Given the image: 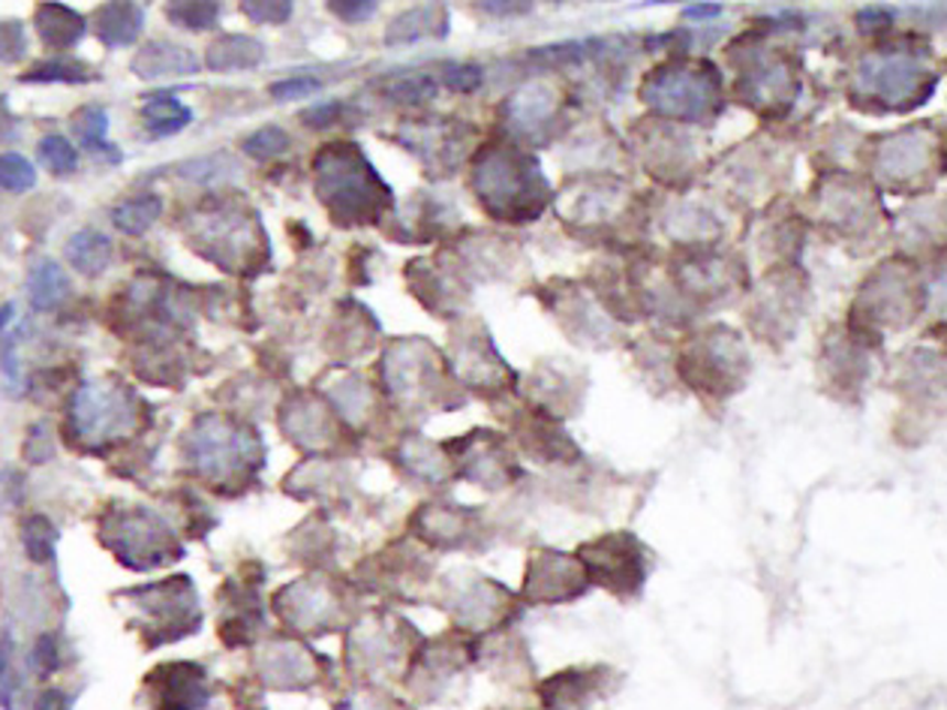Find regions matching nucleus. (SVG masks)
<instances>
[{"instance_id":"obj_1","label":"nucleus","mask_w":947,"mask_h":710,"mask_svg":"<svg viewBox=\"0 0 947 710\" xmlns=\"http://www.w3.org/2000/svg\"><path fill=\"white\" fill-rule=\"evenodd\" d=\"M316 196L337 226H367L391 205V190L383 184L367 157L353 142H331L316 154Z\"/></svg>"},{"instance_id":"obj_2","label":"nucleus","mask_w":947,"mask_h":710,"mask_svg":"<svg viewBox=\"0 0 947 710\" xmlns=\"http://www.w3.org/2000/svg\"><path fill=\"white\" fill-rule=\"evenodd\" d=\"M473 187L485 212L494 214L496 220H532L551 200L539 163L506 142H491L485 151H478Z\"/></svg>"},{"instance_id":"obj_3","label":"nucleus","mask_w":947,"mask_h":710,"mask_svg":"<svg viewBox=\"0 0 947 710\" xmlns=\"http://www.w3.org/2000/svg\"><path fill=\"white\" fill-rule=\"evenodd\" d=\"M193 245L226 271H238V262L244 268L259 266L262 256H268V241L256 214L229 202H205V208H198Z\"/></svg>"},{"instance_id":"obj_4","label":"nucleus","mask_w":947,"mask_h":710,"mask_svg":"<svg viewBox=\"0 0 947 710\" xmlns=\"http://www.w3.org/2000/svg\"><path fill=\"white\" fill-rule=\"evenodd\" d=\"M641 97L661 115L704 123L719 115V73L713 64H661L644 78Z\"/></svg>"},{"instance_id":"obj_5","label":"nucleus","mask_w":947,"mask_h":710,"mask_svg":"<svg viewBox=\"0 0 947 710\" xmlns=\"http://www.w3.org/2000/svg\"><path fill=\"white\" fill-rule=\"evenodd\" d=\"M860 88L867 90L863 106H882L891 111H905L924 103L933 88L936 76L926 73L917 61L915 45H887L882 52H872L860 64Z\"/></svg>"},{"instance_id":"obj_6","label":"nucleus","mask_w":947,"mask_h":710,"mask_svg":"<svg viewBox=\"0 0 947 710\" xmlns=\"http://www.w3.org/2000/svg\"><path fill=\"white\" fill-rule=\"evenodd\" d=\"M103 536H106V545L130 569L160 567L165 560L177 557V548L172 545L169 530L157 521L154 515L142 509H130L109 518Z\"/></svg>"},{"instance_id":"obj_7","label":"nucleus","mask_w":947,"mask_h":710,"mask_svg":"<svg viewBox=\"0 0 947 710\" xmlns=\"http://www.w3.org/2000/svg\"><path fill=\"white\" fill-rule=\"evenodd\" d=\"M740 344L738 334L725 332V329H713L707 332L695 346H689V353L680 358V370L684 377L692 383L695 389H713L728 391L734 389L740 377Z\"/></svg>"},{"instance_id":"obj_8","label":"nucleus","mask_w":947,"mask_h":710,"mask_svg":"<svg viewBox=\"0 0 947 710\" xmlns=\"http://www.w3.org/2000/svg\"><path fill=\"white\" fill-rule=\"evenodd\" d=\"M587 572L614 593H635L644 581V548L635 536L614 532L581 548Z\"/></svg>"},{"instance_id":"obj_9","label":"nucleus","mask_w":947,"mask_h":710,"mask_svg":"<svg viewBox=\"0 0 947 710\" xmlns=\"http://www.w3.org/2000/svg\"><path fill=\"white\" fill-rule=\"evenodd\" d=\"M136 410V395L115 379L88 383L73 400V428L78 437H106L118 431Z\"/></svg>"},{"instance_id":"obj_10","label":"nucleus","mask_w":947,"mask_h":710,"mask_svg":"<svg viewBox=\"0 0 947 710\" xmlns=\"http://www.w3.org/2000/svg\"><path fill=\"white\" fill-rule=\"evenodd\" d=\"M132 600L148 605V611H157L154 635H160L157 642H177L181 635H190L202 623L193 584L187 578H172L157 588H142V593H132Z\"/></svg>"},{"instance_id":"obj_11","label":"nucleus","mask_w":947,"mask_h":710,"mask_svg":"<svg viewBox=\"0 0 947 710\" xmlns=\"http://www.w3.org/2000/svg\"><path fill=\"white\" fill-rule=\"evenodd\" d=\"M148 687L157 692L160 710H196L208 701L205 671L190 663H169L148 675Z\"/></svg>"},{"instance_id":"obj_12","label":"nucleus","mask_w":947,"mask_h":710,"mask_svg":"<svg viewBox=\"0 0 947 710\" xmlns=\"http://www.w3.org/2000/svg\"><path fill=\"white\" fill-rule=\"evenodd\" d=\"M202 64H198L196 52H190L184 45L165 43V40H157V43H148L132 57V73L144 82H154V78H175V76H196Z\"/></svg>"},{"instance_id":"obj_13","label":"nucleus","mask_w":947,"mask_h":710,"mask_svg":"<svg viewBox=\"0 0 947 710\" xmlns=\"http://www.w3.org/2000/svg\"><path fill=\"white\" fill-rule=\"evenodd\" d=\"M33 28L49 49H73L88 31V22L64 3H40L33 15Z\"/></svg>"},{"instance_id":"obj_14","label":"nucleus","mask_w":947,"mask_h":710,"mask_svg":"<svg viewBox=\"0 0 947 710\" xmlns=\"http://www.w3.org/2000/svg\"><path fill=\"white\" fill-rule=\"evenodd\" d=\"M144 24V12L139 3H106L94 15V31L99 43L109 49H123L139 40Z\"/></svg>"},{"instance_id":"obj_15","label":"nucleus","mask_w":947,"mask_h":710,"mask_svg":"<svg viewBox=\"0 0 947 710\" xmlns=\"http://www.w3.org/2000/svg\"><path fill=\"white\" fill-rule=\"evenodd\" d=\"M265 45L254 36L244 34H223L208 45L205 61L214 73H238V69H254L262 64Z\"/></svg>"},{"instance_id":"obj_16","label":"nucleus","mask_w":947,"mask_h":710,"mask_svg":"<svg viewBox=\"0 0 947 710\" xmlns=\"http://www.w3.org/2000/svg\"><path fill=\"white\" fill-rule=\"evenodd\" d=\"M64 256L66 262L76 268L82 278H99V275L111 266L115 245H111L109 235H103L99 229H78V233L66 241Z\"/></svg>"},{"instance_id":"obj_17","label":"nucleus","mask_w":947,"mask_h":710,"mask_svg":"<svg viewBox=\"0 0 947 710\" xmlns=\"http://www.w3.org/2000/svg\"><path fill=\"white\" fill-rule=\"evenodd\" d=\"M28 292H31V304L36 311H55L69 299V278L64 275V268L52 262V259H40L31 268L28 278Z\"/></svg>"},{"instance_id":"obj_18","label":"nucleus","mask_w":947,"mask_h":710,"mask_svg":"<svg viewBox=\"0 0 947 710\" xmlns=\"http://www.w3.org/2000/svg\"><path fill=\"white\" fill-rule=\"evenodd\" d=\"M142 118L151 136H175L193 121V111L181 100H175V94L157 90V94L144 97Z\"/></svg>"},{"instance_id":"obj_19","label":"nucleus","mask_w":947,"mask_h":710,"mask_svg":"<svg viewBox=\"0 0 947 710\" xmlns=\"http://www.w3.org/2000/svg\"><path fill=\"white\" fill-rule=\"evenodd\" d=\"M69 123H73V133H76V139L82 142L85 151H90V154H106L111 163L121 160V151L106 139V133H109V115H106L103 106H82Z\"/></svg>"},{"instance_id":"obj_20","label":"nucleus","mask_w":947,"mask_h":710,"mask_svg":"<svg viewBox=\"0 0 947 710\" xmlns=\"http://www.w3.org/2000/svg\"><path fill=\"white\" fill-rule=\"evenodd\" d=\"M90 78H97V73L78 57H45L22 73L24 85H85Z\"/></svg>"},{"instance_id":"obj_21","label":"nucleus","mask_w":947,"mask_h":710,"mask_svg":"<svg viewBox=\"0 0 947 710\" xmlns=\"http://www.w3.org/2000/svg\"><path fill=\"white\" fill-rule=\"evenodd\" d=\"M160 214H163V200L157 193H139L111 212V223L123 235H144L160 220Z\"/></svg>"},{"instance_id":"obj_22","label":"nucleus","mask_w":947,"mask_h":710,"mask_svg":"<svg viewBox=\"0 0 947 710\" xmlns=\"http://www.w3.org/2000/svg\"><path fill=\"white\" fill-rule=\"evenodd\" d=\"M36 154H40V163L55 178L73 175L78 169V151L73 148V142L61 133L43 136L40 144H36Z\"/></svg>"},{"instance_id":"obj_23","label":"nucleus","mask_w":947,"mask_h":710,"mask_svg":"<svg viewBox=\"0 0 947 710\" xmlns=\"http://www.w3.org/2000/svg\"><path fill=\"white\" fill-rule=\"evenodd\" d=\"M22 542L33 563H49V560L55 557L57 530L45 515H31V518L22 524Z\"/></svg>"},{"instance_id":"obj_24","label":"nucleus","mask_w":947,"mask_h":710,"mask_svg":"<svg viewBox=\"0 0 947 710\" xmlns=\"http://www.w3.org/2000/svg\"><path fill=\"white\" fill-rule=\"evenodd\" d=\"M220 3H169L165 19L184 31H211L220 19Z\"/></svg>"},{"instance_id":"obj_25","label":"nucleus","mask_w":947,"mask_h":710,"mask_svg":"<svg viewBox=\"0 0 947 710\" xmlns=\"http://www.w3.org/2000/svg\"><path fill=\"white\" fill-rule=\"evenodd\" d=\"M437 78L428 76V73H412V76H403L391 82L386 88L388 100L400 103V106H421V103H430L437 97Z\"/></svg>"},{"instance_id":"obj_26","label":"nucleus","mask_w":947,"mask_h":710,"mask_svg":"<svg viewBox=\"0 0 947 710\" xmlns=\"http://www.w3.org/2000/svg\"><path fill=\"white\" fill-rule=\"evenodd\" d=\"M36 184V172H33L31 160H24L22 154H0V187L10 193H24Z\"/></svg>"},{"instance_id":"obj_27","label":"nucleus","mask_w":947,"mask_h":710,"mask_svg":"<svg viewBox=\"0 0 947 710\" xmlns=\"http://www.w3.org/2000/svg\"><path fill=\"white\" fill-rule=\"evenodd\" d=\"M289 151V136L280 127H262L250 139H244V154L254 160H271Z\"/></svg>"},{"instance_id":"obj_28","label":"nucleus","mask_w":947,"mask_h":710,"mask_svg":"<svg viewBox=\"0 0 947 710\" xmlns=\"http://www.w3.org/2000/svg\"><path fill=\"white\" fill-rule=\"evenodd\" d=\"M430 31H433V24H430L428 10H407L403 15H397L395 24L388 28V43H412Z\"/></svg>"},{"instance_id":"obj_29","label":"nucleus","mask_w":947,"mask_h":710,"mask_svg":"<svg viewBox=\"0 0 947 710\" xmlns=\"http://www.w3.org/2000/svg\"><path fill=\"white\" fill-rule=\"evenodd\" d=\"M28 55V36H24V24L15 19L0 22V61L3 64H15Z\"/></svg>"},{"instance_id":"obj_30","label":"nucleus","mask_w":947,"mask_h":710,"mask_svg":"<svg viewBox=\"0 0 947 710\" xmlns=\"http://www.w3.org/2000/svg\"><path fill=\"white\" fill-rule=\"evenodd\" d=\"M440 76L442 85H449V88L458 90V94H473V90L482 85L485 73H482L478 64H442Z\"/></svg>"},{"instance_id":"obj_31","label":"nucleus","mask_w":947,"mask_h":710,"mask_svg":"<svg viewBox=\"0 0 947 710\" xmlns=\"http://www.w3.org/2000/svg\"><path fill=\"white\" fill-rule=\"evenodd\" d=\"M322 88V82L316 76H292L283 78V82H275L268 94L280 103H292V100H304L310 94H316Z\"/></svg>"},{"instance_id":"obj_32","label":"nucleus","mask_w":947,"mask_h":710,"mask_svg":"<svg viewBox=\"0 0 947 710\" xmlns=\"http://www.w3.org/2000/svg\"><path fill=\"white\" fill-rule=\"evenodd\" d=\"M241 10L259 24H283L292 15V3H241Z\"/></svg>"},{"instance_id":"obj_33","label":"nucleus","mask_w":947,"mask_h":710,"mask_svg":"<svg viewBox=\"0 0 947 710\" xmlns=\"http://www.w3.org/2000/svg\"><path fill=\"white\" fill-rule=\"evenodd\" d=\"M33 666L40 675H52L57 668V642L55 635H43L33 647Z\"/></svg>"},{"instance_id":"obj_34","label":"nucleus","mask_w":947,"mask_h":710,"mask_svg":"<svg viewBox=\"0 0 947 710\" xmlns=\"http://www.w3.org/2000/svg\"><path fill=\"white\" fill-rule=\"evenodd\" d=\"M337 115H341V103H322V106H313L310 111H304L301 121L308 127H329V123L337 121Z\"/></svg>"},{"instance_id":"obj_35","label":"nucleus","mask_w":947,"mask_h":710,"mask_svg":"<svg viewBox=\"0 0 947 710\" xmlns=\"http://www.w3.org/2000/svg\"><path fill=\"white\" fill-rule=\"evenodd\" d=\"M331 10L337 12L343 22H364L376 12V3H331Z\"/></svg>"},{"instance_id":"obj_36","label":"nucleus","mask_w":947,"mask_h":710,"mask_svg":"<svg viewBox=\"0 0 947 710\" xmlns=\"http://www.w3.org/2000/svg\"><path fill=\"white\" fill-rule=\"evenodd\" d=\"M36 710H66V699L57 689H49V692H43V699H40Z\"/></svg>"},{"instance_id":"obj_37","label":"nucleus","mask_w":947,"mask_h":710,"mask_svg":"<svg viewBox=\"0 0 947 710\" xmlns=\"http://www.w3.org/2000/svg\"><path fill=\"white\" fill-rule=\"evenodd\" d=\"M719 12H722V7H717V3H710V7H686V19H713Z\"/></svg>"},{"instance_id":"obj_38","label":"nucleus","mask_w":947,"mask_h":710,"mask_svg":"<svg viewBox=\"0 0 947 710\" xmlns=\"http://www.w3.org/2000/svg\"><path fill=\"white\" fill-rule=\"evenodd\" d=\"M12 316H15V308H12V304H0V332H7Z\"/></svg>"}]
</instances>
